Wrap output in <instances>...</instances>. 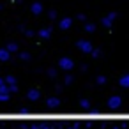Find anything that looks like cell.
<instances>
[{
  "label": "cell",
  "instance_id": "cell-1",
  "mask_svg": "<svg viewBox=\"0 0 129 129\" xmlns=\"http://www.w3.org/2000/svg\"><path fill=\"white\" fill-rule=\"evenodd\" d=\"M76 46H78V50H81L83 53H92V43L90 41H87V39H80L78 43H76Z\"/></svg>",
  "mask_w": 129,
  "mask_h": 129
},
{
  "label": "cell",
  "instance_id": "cell-2",
  "mask_svg": "<svg viewBox=\"0 0 129 129\" xmlns=\"http://www.w3.org/2000/svg\"><path fill=\"white\" fill-rule=\"evenodd\" d=\"M108 108L110 110H120V106H122V97H118V95H111L110 99H108Z\"/></svg>",
  "mask_w": 129,
  "mask_h": 129
},
{
  "label": "cell",
  "instance_id": "cell-3",
  "mask_svg": "<svg viewBox=\"0 0 129 129\" xmlns=\"http://www.w3.org/2000/svg\"><path fill=\"white\" fill-rule=\"evenodd\" d=\"M58 66H60V69H64V71H71V69L74 67V62H73L69 57H62V58L58 60Z\"/></svg>",
  "mask_w": 129,
  "mask_h": 129
},
{
  "label": "cell",
  "instance_id": "cell-4",
  "mask_svg": "<svg viewBox=\"0 0 129 129\" xmlns=\"http://www.w3.org/2000/svg\"><path fill=\"white\" fill-rule=\"evenodd\" d=\"M115 18H117V13H110V14H106L104 18H103V27H106V28H110L111 27V23L115 21Z\"/></svg>",
  "mask_w": 129,
  "mask_h": 129
},
{
  "label": "cell",
  "instance_id": "cell-5",
  "mask_svg": "<svg viewBox=\"0 0 129 129\" xmlns=\"http://www.w3.org/2000/svg\"><path fill=\"white\" fill-rule=\"evenodd\" d=\"M27 97H28L30 101H37V99L41 97V92H39V90H36V88H32V90H28V92H27Z\"/></svg>",
  "mask_w": 129,
  "mask_h": 129
},
{
  "label": "cell",
  "instance_id": "cell-6",
  "mask_svg": "<svg viewBox=\"0 0 129 129\" xmlns=\"http://www.w3.org/2000/svg\"><path fill=\"white\" fill-rule=\"evenodd\" d=\"M11 58V51L7 50V48H0V60L2 62H7Z\"/></svg>",
  "mask_w": 129,
  "mask_h": 129
},
{
  "label": "cell",
  "instance_id": "cell-7",
  "mask_svg": "<svg viewBox=\"0 0 129 129\" xmlns=\"http://www.w3.org/2000/svg\"><path fill=\"white\" fill-rule=\"evenodd\" d=\"M30 11H32V14H41L43 13V4L41 2H34L32 7H30Z\"/></svg>",
  "mask_w": 129,
  "mask_h": 129
},
{
  "label": "cell",
  "instance_id": "cell-8",
  "mask_svg": "<svg viewBox=\"0 0 129 129\" xmlns=\"http://www.w3.org/2000/svg\"><path fill=\"white\" fill-rule=\"evenodd\" d=\"M71 25H73V20H71V18H64V20H62V21L58 23V27H60L62 30H67V28H69Z\"/></svg>",
  "mask_w": 129,
  "mask_h": 129
},
{
  "label": "cell",
  "instance_id": "cell-9",
  "mask_svg": "<svg viewBox=\"0 0 129 129\" xmlns=\"http://www.w3.org/2000/svg\"><path fill=\"white\" fill-rule=\"evenodd\" d=\"M46 104H48V108H58V106H60V101H58L57 97H50V99L46 101Z\"/></svg>",
  "mask_w": 129,
  "mask_h": 129
},
{
  "label": "cell",
  "instance_id": "cell-10",
  "mask_svg": "<svg viewBox=\"0 0 129 129\" xmlns=\"http://www.w3.org/2000/svg\"><path fill=\"white\" fill-rule=\"evenodd\" d=\"M41 39H48L50 36H51V28L48 27V28H43V30H39V34H37Z\"/></svg>",
  "mask_w": 129,
  "mask_h": 129
},
{
  "label": "cell",
  "instance_id": "cell-11",
  "mask_svg": "<svg viewBox=\"0 0 129 129\" xmlns=\"http://www.w3.org/2000/svg\"><path fill=\"white\" fill-rule=\"evenodd\" d=\"M118 85H120V87H125V88H127V87H129V74H124V76H122V78L118 80Z\"/></svg>",
  "mask_w": 129,
  "mask_h": 129
},
{
  "label": "cell",
  "instance_id": "cell-12",
  "mask_svg": "<svg viewBox=\"0 0 129 129\" xmlns=\"http://www.w3.org/2000/svg\"><path fill=\"white\" fill-rule=\"evenodd\" d=\"M6 48H7V50H9L11 53H16V51H18V44H16V43H9V44H7Z\"/></svg>",
  "mask_w": 129,
  "mask_h": 129
},
{
  "label": "cell",
  "instance_id": "cell-13",
  "mask_svg": "<svg viewBox=\"0 0 129 129\" xmlns=\"http://www.w3.org/2000/svg\"><path fill=\"white\" fill-rule=\"evenodd\" d=\"M80 106H81L83 110H90V103H88L87 99H81V101H80Z\"/></svg>",
  "mask_w": 129,
  "mask_h": 129
},
{
  "label": "cell",
  "instance_id": "cell-14",
  "mask_svg": "<svg viewBox=\"0 0 129 129\" xmlns=\"http://www.w3.org/2000/svg\"><path fill=\"white\" fill-rule=\"evenodd\" d=\"M9 101V92H0V103Z\"/></svg>",
  "mask_w": 129,
  "mask_h": 129
},
{
  "label": "cell",
  "instance_id": "cell-15",
  "mask_svg": "<svg viewBox=\"0 0 129 129\" xmlns=\"http://www.w3.org/2000/svg\"><path fill=\"white\" fill-rule=\"evenodd\" d=\"M6 85H16V78L14 76H7L6 78Z\"/></svg>",
  "mask_w": 129,
  "mask_h": 129
},
{
  "label": "cell",
  "instance_id": "cell-16",
  "mask_svg": "<svg viewBox=\"0 0 129 129\" xmlns=\"http://www.w3.org/2000/svg\"><path fill=\"white\" fill-rule=\"evenodd\" d=\"M85 30H87V32H94V30H95V25H94V23H87V25H85Z\"/></svg>",
  "mask_w": 129,
  "mask_h": 129
},
{
  "label": "cell",
  "instance_id": "cell-17",
  "mask_svg": "<svg viewBox=\"0 0 129 129\" xmlns=\"http://www.w3.org/2000/svg\"><path fill=\"white\" fill-rule=\"evenodd\" d=\"M73 80H74V78H73L71 74H67V76L64 78V83H66V85H71V83H73Z\"/></svg>",
  "mask_w": 129,
  "mask_h": 129
},
{
  "label": "cell",
  "instance_id": "cell-18",
  "mask_svg": "<svg viewBox=\"0 0 129 129\" xmlns=\"http://www.w3.org/2000/svg\"><path fill=\"white\" fill-rule=\"evenodd\" d=\"M95 81H97V85H104V83H106V78H104V76H97Z\"/></svg>",
  "mask_w": 129,
  "mask_h": 129
},
{
  "label": "cell",
  "instance_id": "cell-19",
  "mask_svg": "<svg viewBox=\"0 0 129 129\" xmlns=\"http://www.w3.org/2000/svg\"><path fill=\"white\" fill-rule=\"evenodd\" d=\"M20 58H21V60H30V55L23 51V53H20Z\"/></svg>",
  "mask_w": 129,
  "mask_h": 129
},
{
  "label": "cell",
  "instance_id": "cell-20",
  "mask_svg": "<svg viewBox=\"0 0 129 129\" xmlns=\"http://www.w3.org/2000/svg\"><path fill=\"white\" fill-rule=\"evenodd\" d=\"M90 55H92L94 58H97V57L101 55V50H92V53H90Z\"/></svg>",
  "mask_w": 129,
  "mask_h": 129
},
{
  "label": "cell",
  "instance_id": "cell-21",
  "mask_svg": "<svg viewBox=\"0 0 129 129\" xmlns=\"http://www.w3.org/2000/svg\"><path fill=\"white\" fill-rule=\"evenodd\" d=\"M7 87H9V92H11V94L18 92V87H16V85H7Z\"/></svg>",
  "mask_w": 129,
  "mask_h": 129
},
{
  "label": "cell",
  "instance_id": "cell-22",
  "mask_svg": "<svg viewBox=\"0 0 129 129\" xmlns=\"http://www.w3.org/2000/svg\"><path fill=\"white\" fill-rule=\"evenodd\" d=\"M48 16H50V20H55V18H57V11H50Z\"/></svg>",
  "mask_w": 129,
  "mask_h": 129
},
{
  "label": "cell",
  "instance_id": "cell-23",
  "mask_svg": "<svg viewBox=\"0 0 129 129\" xmlns=\"http://www.w3.org/2000/svg\"><path fill=\"white\" fill-rule=\"evenodd\" d=\"M48 76H51V78L57 76V71H55V69H48Z\"/></svg>",
  "mask_w": 129,
  "mask_h": 129
},
{
  "label": "cell",
  "instance_id": "cell-24",
  "mask_svg": "<svg viewBox=\"0 0 129 129\" xmlns=\"http://www.w3.org/2000/svg\"><path fill=\"white\" fill-rule=\"evenodd\" d=\"M78 20H81V21H87V16H85V14H78Z\"/></svg>",
  "mask_w": 129,
  "mask_h": 129
},
{
  "label": "cell",
  "instance_id": "cell-25",
  "mask_svg": "<svg viewBox=\"0 0 129 129\" xmlns=\"http://www.w3.org/2000/svg\"><path fill=\"white\" fill-rule=\"evenodd\" d=\"M6 85V80H2V78H0V87H4Z\"/></svg>",
  "mask_w": 129,
  "mask_h": 129
},
{
  "label": "cell",
  "instance_id": "cell-26",
  "mask_svg": "<svg viewBox=\"0 0 129 129\" xmlns=\"http://www.w3.org/2000/svg\"><path fill=\"white\" fill-rule=\"evenodd\" d=\"M0 9H2V6H0Z\"/></svg>",
  "mask_w": 129,
  "mask_h": 129
}]
</instances>
